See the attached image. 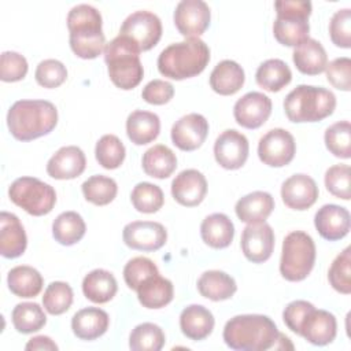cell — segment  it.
<instances>
[{
    "label": "cell",
    "instance_id": "40",
    "mask_svg": "<svg viewBox=\"0 0 351 351\" xmlns=\"http://www.w3.org/2000/svg\"><path fill=\"white\" fill-rule=\"evenodd\" d=\"M165 340V333L159 325L144 322L130 332L129 347L133 351H159L163 348Z\"/></svg>",
    "mask_w": 351,
    "mask_h": 351
},
{
    "label": "cell",
    "instance_id": "15",
    "mask_svg": "<svg viewBox=\"0 0 351 351\" xmlns=\"http://www.w3.org/2000/svg\"><path fill=\"white\" fill-rule=\"evenodd\" d=\"M244 256L252 263L266 262L274 250V232L266 222L248 223L240 241Z\"/></svg>",
    "mask_w": 351,
    "mask_h": 351
},
{
    "label": "cell",
    "instance_id": "35",
    "mask_svg": "<svg viewBox=\"0 0 351 351\" xmlns=\"http://www.w3.org/2000/svg\"><path fill=\"white\" fill-rule=\"evenodd\" d=\"M141 165L147 176L163 180L174 173L177 167V156L169 147L156 144L144 152Z\"/></svg>",
    "mask_w": 351,
    "mask_h": 351
},
{
    "label": "cell",
    "instance_id": "16",
    "mask_svg": "<svg viewBox=\"0 0 351 351\" xmlns=\"http://www.w3.org/2000/svg\"><path fill=\"white\" fill-rule=\"evenodd\" d=\"M271 114V100L262 92H248L233 107L236 122L245 129L261 128Z\"/></svg>",
    "mask_w": 351,
    "mask_h": 351
},
{
    "label": "cell",
    "instance_id": "23",
    "mask_svg": "<svg viewBox=\"0 0 351 351\" xmlns=\"http://www.w3.org/2000/svg\"><path fill=\"white\" fill-rule=\"evenodd\" d=\"M27 245V237L19 218L7 211L0 214V254L14 259L21 256Z\"/></svg>",
    "mask_w": 351,
    "mask_h": 351
},
{
    "label": "cell",
    "instance_id": "13",
    "mask_svg": "<svg viewBox=\"0 0 351 351\" xmlns=\"http://www.w3.org/2000/svg\"><path fill=\"white\" fill-rule=\"evenodd\" d=\"M250 144L247 137L234 130H223L214 143V156L217 163L226 170L240 169L248 158Z\"/></svg>",
    "mask_w": 351,
    "mask_h": 351
},
{
    "label": "cell",
    "instance_id": "32",
    "mask_svg": "<svg viewBox=\"0 0 351 351\" xmlns=\"http://www.w3.org/2000/svg\"><path fill=\"white\" fill-rule=\"evenodd\" d=\"M197 291L206 299L221 302L230 299L236 293L237 285L230 274L221 270H208L199 277Z\"/></svg>",
    "mask_w": 351,
    "mask_h": 351
},
{
    "label": "cell",
    "instance_id": "11",
    "mask_svg": "<svg viewBox=\"0 0 351 351\" xmlns=\"http://www.w3.org/2000/svg\"><path fill=\"white\" fill-rule=\"evenodd\" d=\"M295 152L296 143L293 136L281 128L269 130L258 143V156L270 167H282L289 165Z\"/></svg>",
    "mask_w": 351,
    "mask_h": 351
},
{
    "label": "cell",
    "instance_id": "44",
    "mask_svg": "<svg viewBox=\"0 0 351 351\" xmlns=\"http://www.w3.org/2000/svg\"><path fill=\"white\" fill-rule=\"evenodd\" d=\"M73 296V289L67 282L53 281L44 291L43 306L47 313L52 315H60L71 307Z\"/></svg>",
    "mask_w": 351,
    "mask_h": 351
},
{
    "label": "cell",
    "instance_id": "46",
    "mask_svg": "<svg viewBox=\"0 0 351 351\" xmlns=\"http://www.w3.org/2000/svg\"><path fill=\"white\" fill-rule=\"evenodd\" d=\"M156 273H159V270H158V266L154 263V261L145 256H136L125 265L123 280L130 289L137 291V288L147 278H149Z\"/></svg>",
    "mask_w": 351,
    "mask_h": 351
},
{
    "label": "cell",
    "instance_id": "29",
    "mask_svg": "<svg viewBox=\"0 0 351 351\" xmlns=\"http://www.w3.org/2000/svg\"><path fill=\"white\" fill-rule=\"evenodd\" d=\"M160 132V119L155 112L136 110L128 115L126 133L136 145H145L154 141Z\"/></svg>",
    "mask_w": 351,
    "mask_h": 351
},
{
    "label": "cell",
    "instance_id": "41",
    "mask_svg": "<svg viewBox=\"0 0 351 351\" xmlns=\"http://www.w3.org/2000/svg\"><path fill=\"white\" fill-rule=\"evenodd\" d=\"M126 155L123 143L115 134H104L99 138L95 148V156L99 165L107 170L118 169Z\"/></svg>",
    "mask_w": 351,
    "mask_h": 351
},
{
    "label": "cell",
    "instance_id": "9",
    "mask_svg": "<svg viewBox=\"0 0 351 351\" xmlns=\"http://www.w3.org/2000/svg\"><path fill=\"white\" fill-rule=\"evenodd\" d=\"M8 196L14 204L34 217L47 215L56 203L55 189L36 177L16 178L8 188Z\"/></svg>",
    "mask_w": 351,
    "mask_h": 351
},
{
    "label": "cell",
    "instance_id": "34",
    "mask_svg": "<svg viewBox=\"0 0 351 351\" xmlns=\"http://www.w3.org/2000/svg\"><path fill=\"white\" fill-rule=\"evenodd\" d=\"M7 284L10 291L18 298H34L44 285L40 271L27 265H19L12 267L7 276Z\"/></svg>",
    "mask_w": 351,
    "mask_h": 351
},
{
    "label": "cell",
    "instance_id": "7",
    "mask_svg": "<svg viewBox=\"0 0 351 351\" xmlns=\"http://www.w3.org/2000/svg\"><path fill=\"white\" fill-rule=\"evenodd\" d=\"M277 18L273 23L276 40L287 47H298L308 38L311 3L303 0H278L274 3Z\"/></svg>",
    "mask_w": 351,
    "mask_h": 351
},
{
    "label": "cell",
    "instance_id": "38",
    "mask_svg": "<svg viewBox=\"0 0 351 351\" xmlns=\"http://www.w3.org/2000/svg\"><path fill=\"white\" fill-rule=\"evenodd\" d=\"M14 328L19 333H33L40 330L47 324V317L40 304L33 302H23L14 307L11 313Z\"/></svg>",
    "mask_w": 351,
    "mask_h": 351
},
{
    "label": "cell",
    "instance_id": "17",
    "mask_svg": "<svg viewBox=\"0 0 351 351\" xmlns=\"http://www.w3.org/2000/svg\"><path fill=\"white\" fill-rule=\"evenodd\" d=\"M171 141L181 151H195L204 143L208 134L207 119L197 112L181 117L171 128Z\"/></svg>",
    "mask_w": 351,
    "mask_h": 351
},
{
    "label": "cell",
    "instance_id": "3",
    "mask_svg": "<svg viewBox=\"0 0 351 351\" xmlns=\"http://www.w3.org/2000/svg\"><path fill=\"white\" fill-rule=\"evenodd\" d=\"M210 62L207 44L197 38H186L166 47L158 56V70L163 77L181 81L200 74Z\"/></svg>",
    "mask_w": 351,
    "mask_h": 351
},
{
    "label": "cell",
    "instance_id": "54",
    "mask_svg": "<svg viewBox=\"0 0 351 351\" xmlns=\"http://www.w3.org/2000/svg\"><path fill=\"white\" fill-rule=\"evenodd\" d=\"M25 348L26 350H52V351H55V350H58V346L48 336H36L26 343Z\"/></svg>",
    "mask_w": 351,
    "mask_h": 351
},
{
    "label": "cell",
    "instance_id": "43",
    "mask_svg": "<svg viewBox=\"0 0 351 351\" xmlns=\"http://www.w3.org/2000/svg\"><path fill=\"white\" fill-rule=\"evenodd\" d=\"M325 145L330 154L341 159L351 158V125L348 121H340L325 130Z\"/></svg>",
    "mask_w": 351,
    "mask_h": 351
},
{
    "label": "cell",
    "instance_id": "18",
    "mask_svg": "<svg viewBox=\"0 0 351 351\" xmlns=\"http://www.w3.org/2000/svg\"><path fill=\"white\" fill-rule=\"evenodd\" d=\"M281 197L287 207L303 211L317 202L318 186L310 176L293 174L282 182Z\"/></svg>",
    "mask_w": 351,
    "mask_h": 351
},
{
    "label": "cell",
    "instance_id": "36",
    "mask_svg": "<svg viewBox=\"0 0 351 351\" xmlns=\"http://www.w3.org/2000/svg\"><path fill=\"white\" fill-rule=\"evenodd\" d=\"M256 84L267 92H278L292 80V71L281 59H267L255 73Z\"/></svg>",
    "mask_w": 351,
    "mask_h": 351
},
{
    "label": "cell",
    "instance_id": "26",
    "mask_svg": "<svg viewBox=\"0 0 351 351\" xmlns=\"http://www.w3.org/2000/svg\"><path fill=\"white\" fill-rule=\"evenodd\" d=\"M213 313L202 304L186 306L180 315L181 332L191 340H203L214 329Z\"/></svg>",
    "mask_w": 351,
    "mask_h": 351
},
{
    "label": "cell",
    "instance_id": "53",
    "mask_svg": "<svg viewBox=\"0 0 351 351\" xmlns=\"http://www.w3.org/2000/svg\"><path fill=\"white\" fill-rule=\"evenodd\" d=\"M314 307L313 303L307 300H293L287 304V307L282 311V319L284 324L291 329L293 333L299 335L300 325L306 317V314Z\"/></svg>",
    "mask_w": 351,
    "mask_h": 351
},
{
    "label": "cell",
    "instance_id": "20",
    "mask_svg": "<svg viewBox=\"0 0 351 351\" xmlns=\"http://www.w3.org/2000/svg\"><path fill=\"white\" fill-rule=\"evenodd\" d=\"M207 193L206 177L196 169L180 171L171 182V195L177 203L185 207L200 204Z\"/></svg>",
    "mask_w": 351,
    "mask_h": 351
},
{
    "label": "cell",
    "instance_id": "21",
    "mask_svg": "<svg viewBox=\"0 0 351 351\" xmlns=\"http://www.w3.org/2000/svg\"><path fill=\"white\" fill-rule=\"evenodd\" d=\"M314 225L322 239L336 241L348 234L351 217L346 207L324 204L314 215Z\"/></svg>",
    "mask_w": 351,
    "mask_h": 351
},
{
    "label": "cell",
    "instance_id": "27",
    "mask_svg": "<svg viewBox=\"0 0 351 351\" xmlns=\"http://www.w3.org/2000/svg\"><path fill=\"white\" fill-rule=\"evenodd\" d=\"M245 75L243 67L230 59L219 62L210 74L211 89L222 96L234 95L244 85Z\"/></svg>",
    "mask_w": 351,
    "mask_h": 351
},
{
    "label": "cell",
    "instance_id": "1",
    "mask_svg": "<svg viewBox=\"0 0 351 351\" xmlns=\"http://www.w3.org/2000/svg\"><path fill=\"white\" fill-rule=\"evenodd\" d=\"M223 341L237 351H266L278 347L281 333L274 321L263 314H241L223 328Z\"/></svg>",
    "mask_w": 351,
    "mask_h": 351
},
{
    "label": "cell",
    "instance_id": "42",
    "mask_svg": "<svg viewBox=\"0 0 351 351\" xmlns=\"http://www.w3.org/2000/svg\"><path fill=\"white\" fill-rule=\"evenodd\" d=\"M130 200L138 213L152 214L162 208L165 196L158 185L151 182H138L130 193Z\"/></svg>",
    "mask_w": 351,
    "mask_h": 351
},
{
    "label": "cell",
    "instance_id": "14",
    "mask_svg": "<svg viewBox=\"0 0 351 351\" xmlns=\"http://www.w3.org/2000/svg\"><path fill=\"white\" fill-rule=\"evenodd\" d=\"M123 243L138 251H156L166 244L167 230L159 222L133 221L125 225L122 232Z\"/></svg>",
    "mask_w": 351,
    "mask_h": 351
},
{
    "label": "cell",
    "instance_id": "28",
    "mask_svg": "<svg viewBox=\"0 0 351 351\" xmlns=\"http://www.w3.org/2000/svg\"><path fill=\"white\" fill-rule=\"evenodd\" d=\"M200 236L211 248H226L233 241L234 225L226 214L214 213L203 219L200 225Z\"/></svg>",
    "mask_w": 351,
    "mask_h": 351
},
{
    "label": "cell",
    "instance_id": "48",
    "mask_svg": "<svg viewBox=\"0 0 351 351\" xmlns=\"http://www.w3.org/2000/svg\"><path fill=\"white\" fill-rule=\"evenodd\" d=\"M34 77L38 85L52 89L60 86L66 81L67 69L58 59H45L37 64Z\"/></svg>",
    "mask_w": 351,
    "mask_h": 351
},
{
    "label": "cell",
    "instance_id": "25",
    "mask_svg": "<svg viewBox=\"0 0 351 351\" xmlns=\"http://www.w3.org/2000/svg\"><path fill=\"white\" fill-rule=\"evenodd\" d=\"M274 208V199L269 192L254 191L240 197L234 206L237 218L245 223L265 222Z\"/></svg>",
    "mask_w": 351,
    "mask_h": 351
},
{
    "label": "cell",
    "instance_id": "4",
    "mask_svg": "<svg viewBox=\"0 0 351 351\" xmlns=\"http://www.w3.org/2000/svg\"><path fill=\"white\" fill-rule=\"evenodd\" d=\"M100 12L89 4H78L67 14L70 48L81 59H95L106 48Z\"/></svg>",
    "mask_w": 351,
    "mask_h": 351
},
{
    "label": "cell",
    "instance_id": "6",
    "mask_svg": "<svg viewBox=\"0 0 351 351\" xmlns=\"http://www.w3.org/2000/svg\"><path fill=\"white\" fill-rule=\"evenodd\" d=\"M336 96L322 86L298 85L284 100V111L291 122H318L332 115Z\"/></svg>",
    "mask_w": 351,
    "mask_h": 351
},
{
    "label": "cell",
    "instance_id": "30",
    "mask_svg": "<svg viewBox=\"0 0 351 351\" xmlns=\"http://www.w3.org/2000/svg\"><path fill=\"white\" fill-rule=\"evenodd\" d=\"M296 69L306 75H317L325 71L328 55L322 44L314 38H307L298 45L292 53Z\"/></svg>",
    "mask_w": 351,
    "mask_h": 351
},
{
    "label": "cell",
    "instance_id": "24",
    "mask_svg": "<svg viewBox=\"0 0 351 351\" xmlns=\"http://www.w3.org/2000/svg\"><path fill=\"white\" fill-rule=\"evenodd\" d=\"M108 314L99 307H85L78 310L71 318L73 333L81 340H95L108 329Z\"/></svg>",
    "mask_w": 351,
    "mask_h": 351
},
{
    "label": "cell",
    "instance_id": "5",
    "mask_svg": "<svg viewBox=\"0 0 351 351\" xmlns=\"http://www.w3.org/2000/svg\"><path fill=\"white\" fill-rule=\"evenodd\" d=\"M140 49L126 36L118 34L104 48V62L112 84L123 90L136 88L144 75Z\"/></svg>",
    "mask_w": 351,
    "mask_h": 351
},
{
    "label": "cell",
    "instance_id": "2",
    "mask_svg": "<svg viewBox=\"0 0 351 351\" xmlns=\"http://www.w3.org/2000/svg\"><path fill=\"white\" fill-rule=\"evenodd\" d=\"M58 123V110L48 100H18L7 112L10 133L19 141H32L51 133Z\"/></svg>",
    "mask_w": 351,
    "mask_h": 351
},
{
    "label": "cell",
    "instance_id": "19",
    "mask_svg": "<svg viewBox=\"0 0 351 351\" xmlns=\"http://www.w3.org/2000/svg\"><path fill=\"white\" fill-rule=\"evenodd\" d=\"M336 333L337 322L335 315L326 310H317L315 307L306 314L299 329V336L314 346H326L332 343Z\"/></svg>",
    "mask_w": 351,
    "mask_h": 351
},
{
    "label": "cell",
    "instance_id": "45",
    "mask_svg": "<svg viewBox=\"0 0 351 351\" xmlns=\"http://www.w3.org/2000/svg\"><path fill=\"white\" fill-rule=\"evenodd\" d=\"M328 280L332 288L343 295L351 292V248L346 247L332 262Z\"/></svg>",
    "mask_w": 351,
    "mask_h": 351
},
{
    "label": "cell",
    "instance_id": "37",
    "mask_svg": "<svg viewBox=\"0 0 351 351\" xmlns=\"http://www.w3.org/2000/svg\"><path fill=\"white\" fill-rule=\"evenodd\" d=\"M86 232L82 217L75 211H64L59 214L52 223V236L62 245H73L78 243Z\"/></svg>",
    "mask_w": 351,
    "mask_h": 351
},
{
    "label": "cell",
    "instance_id": "47",
    "mask_svg": "<svg viewBox=\"0 0 351 351\" xmlns=\"http://www.w3.org/2000/svg\"><path fill=\"white\" fill-rule=\"evenodd\" d=\"M351 169L348 165L330 166L325 173V186L328 192L339 199L350 200L351 191Z\"/></svg>",
    "mask_w": 351,
    "mask_h": 351
},
{
    "label": "cell",
    "instance_id": "8",
    "mask_svg": "<svg viewBox=\"0 0 351 351\" xmlns=\"http://www.w3.org/2000/svg\"><path fill=\"white\" fill-rule=\"evenodd\" d=\"M315 263V244L310 234L302 230L288 233L282 241L280 273L287 281L304 280Z\"/></svg>",
    "mask_w": 351,
    "mask_h": 351
},
{
    "label": "cell",
    "instance_id": "49",
    "mask_svg": "<svg viewBox=\"0 0 351 351\" xmlns=\"http://www.w3.org/2000/svg\"><path fill=\"white\" fill-rule=\"evenodd\" d=\"M27 60L14 51H4L0 56V78L4 82H16L27 74Z\"/></svg>",
    "mask_w": 351,
    "mask_h": 351
},
{
    "label": "cell",
    "instance_id": "51",
    "mask_svg": "<svg viewBox=\"0 0 351 351\" xmlns=\"http://www.w3.org/2000/svg\"><path fill=\"white\" fill-rule=\"evenodd\" d=\"M326 80L329 84L339 89L348 92L351 89V59L347 56L336 58L325 67Z\"/></svg>",
    "mask_w": 351,
    "mask_h": 351
},
{
    "label": "cell",
    "instance_id": "10",
    "mask_svg": "<svg viewBox=\"0 0 351 351\" xmlns=\"http://www.w3.org/2000/svg\"><path fill=\"white\" fill-rule=\"evenodd\" d=\"M119 34L129 37L140 52L148 51L154 48L162 37V22L154 12L145 10L136 11L123 21Z\"/></svg>",
    "mask_w": 351,
    "mask_h": 351
},
{
    "label": "cell",
    "instance_id": "52",
    "mask_svg": "<svg viewBox=\"0 0 351 351\" xmlns=\"http://www.w3.org/2000/svg\"><path fill=\"white\" fill-rule=\"evenodd\" d=\"M174 96V86L163 80H152L149 81L141 92V97L155 106H162L169 103Z\"/></svg>",
    "mask_w": 351,
    "mask_h": 351
},
{
    "label": "cell",
    "instance_id": "39",
    "mask_svg": "<svg viewBox=\"0 0 351 351\" xmlns=\"http://www.w3.org/2000/svg\"><path fill=\"white\" fill-rule=\"evenodd\" d=\"M81 189L84 197L96 206H106L111 203L118 193V185L115 180L101 174H96L85 180L81 185Z\"/></svg>",
    "mask_w": 351,
    "mask_h": 351
},
{
    "label": "cell",
    "instance_id": "12",
    "mask_svg": "<svg viewBox=\"0 0 351 351\" xmlns=\"http://www.w3.org/2000/svg\"><path fill=\"white\" fill-rule=\"evenodd\" d=\"M210 7L203 0H182L174 11V25L186 38H199L210 26Z\"/></svg>",
    "mask_w": 351,
    "mask_h": 351
},
{
    "label": "cell",
    "instance_id": "33",
    "mask_svg": "<svg viewBox=\"0 0 351 351\" xmlns=\"http://www.w3.org/2000/svg\"><path fill=\"white\" fill-rule=\"evenodd\" d=\"M118 291V284L112 273L104 269H95L89 271L82 280V292L86 299L93 303L110 302Z\"/></svg>",
    "mask_w": 351,
    "mask_h": 351
},
{
    "label": "cell",
    "instance_id": "22",
    "mask_svg": "<svg viewBox=\"0 0 351 351\" xmlns=\"http://www.w3.org/2000/svg\"><path fill=\"white\" fill-rule=\"evenodd\" d=\"M86 158L77 145L59 148L47 163V173L55 180H73L84 173Z\"/></svg>",
    "mask_w": 351,
    "mask_h": 351
},
{
    "label": "cell",
    "instance_id": "50",
    "mask_svg": "<svg viewBox=\"0 0 351 351\" xmlns=\"http://www.w3.org/2000/svg\"><path fill=\"white\" fill-rule=\"evenodd\" d=\"M329 36L332 43L340 48L351 47V10L343 8L333 14L329 22Z\"/></svg>",
    "mask_w": 351,
    "mask_h": 351
},
{
    "label": "cell",
    "instance_id": "31",
    "mask_svg": "<svg viewBox=\"0 0 351 351\" xmlns=\"http://www.w3.org/2000/svg\"><path fill=\"white\" fill-rule=\"evenodd\" d=\"M137 298L138 302L145 308H162L167 306L174 296V287L173 282L159 273L147 278L138 288H137Z\"/></svg>",
    "mask_w": 351,
    "mask_h": 351
}]
</instances>
